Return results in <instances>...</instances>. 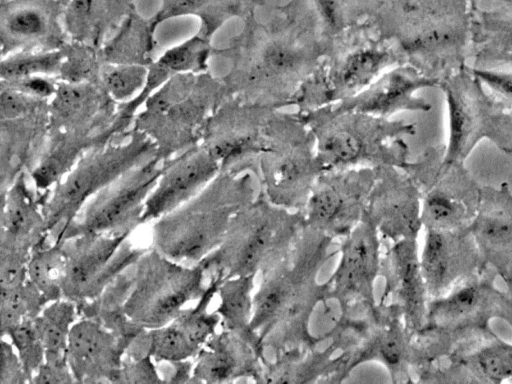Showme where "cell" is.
Returning <instances> with one entry per match:
<instances>
[{
	"label": "cell",
	"mask_w": 512,
	"mask_h": 384,
	"mask_svg": "<svg viewBox=\"0 0 512 384\" xmlns=\"http://www.w3.org/2000/svg\"><path fill=\"white\" fill-rule=\"evenodd\" d=\"M334 240L305 224L289 249L259 273L251 329L269 362L316 346L310 324L328 293L327 282L319 283L317 277Z\"/></svg>",
	"instance_id": "6da1fadb"
},
{
	"label": "cell",
	"mask_w": 512,
	"mask_h": 384,
	"mask_svg": "<svg viewBox=\"0 0 512 384\" xmlns=\"http://www.w3.org/2000/svg\"><path fill=\"white\" fill-rule=\"evenodd\" d=\"M496 272L487 267L445 294L429 298L426 321L413 336L415 369L448 356L460 344L492 334L501 290Z\"/></svg>",
	"instance_id": "7a4b0ae2"
},
{
	"label": "cell",
	"mask_w": 512,
	"mask_h": 384,
	"mask_svg": "<svg viewBox=\"0 0 512 384\" xmlns=\"http://www.w3.org/2000/svg\"><path fill=\"white\" fill-rule=\"evenodd\" d=\"M207 259L187 265L148 250L133 265V281L123 306L128 321L143 330L165 326L221 283Z\"/></svg>",
	"instance_id": "3957f363"
},
{
	"label": "cell",
	"mask_w": 512,
	"mask_h": 384,
	"mask_svg": "<svg viewBox=\"0 0 512 384\" xmlns=\"http://www.w3.org/2000/svg\"><path fill=\"white\" fill-rule=\"evenodd\" d=\"M304 225L303 212L268 199L252 201L234 216L222 243L207 258L222 281L257 276L289 249Z\"/></svg>",
	"instance_id": "277c9868"
},
{
	"label": "cell",
	"mask_w": 512,
	"mask_h": 384,
	"mask_svg": "<svg viewBox=\"0 0 512 384\" xmlns=\"http://www.w3.org/2000/svg\"><path fill=\"white\" fill-rule=\"evenodd\" d=\"M471 0H410L413 25L402 40L415 69L437 85L473 56Z\"/></svg>",
	"instance_id": "5b68a950"
},
{
	"label": "cell",
	"mask_w": 512,
	"mask_h": 384,
	"mask_svg": "<svg viewBox=\"0 0 512 384\" xmlns=\"http://www.w3.org/2000/svg\"><path fill=\"white\" fill-rule=\"evenodd\" d=\"M447 106L448 135L443 161L465 163L483 140L512 155V112L466 65L438 86Z\"/></svg>",
	"instance_id": "8992f818"
},
{
	"label": "cell",
	"mask_w": 512,
	"mask_h": 384,
	"mask_svg": "<svg viewBox=\"0 0 512 384\" xmlns=\"http://www.w3.org/2000/svg\"><path fill=\"white\" fill-rule=\"evenodd\" d=\"M252 200L244 195H201L156 219L153 248L178 263L194 265L222 243L234 216Z\"/></svg>",
	"instance_id": "52a82bcc"
},
{
	"label": "cell",
	"mask_w": 512,
	"mask_h": 384,
	"mask_svg": "<svg viewBox=\"0 0 512 384\" xmlns=\"http://www.w3.org/2000/svg\"><path fill=\"white\" fill-rule=\"evenodd\" d=\"M444 145L428 148L419 161L406 164L421 196V223L425 230L468 228L481 199L482 186L465 163L443 161Z\"/></svg>",
	"instance_id": "ba28073f"
},
{
	"label": "cell",
	"mask_w": 512,
	"mask_h": 384,
	"mask_svg": "<svg viewBox=\"0 0 512 384\" xmlns=\"http://www.w3.org/2000/svg\"><path fill=\"white\" fill-rule=\"evenodd\" d=\"M133 230L81 235L62 241L65 252L63 299L77 306L86 303L98 297L117 276L137 262L144 250L126 240Z\"/></svg>",
	"instance_id": "9c48e42d"
},
{
	"label": "cell",
	"mask_w": 512,
	"mask_h": 384,
	"mask_svg": "<svg viewBox=\"0 0 512 384\" xmlns=\"http://www.w3.org/2000/svg\"><path fill=\"white\" fill-rule=\"evenodd\" d=\"M382 238L366 213L342 239L339 261L328 279V296L343 313H365L376 304L375 283L380 275Z\"/></svg>",
	"instance_id": "30bf717a"
},
{
	"label": "cell",
	"mask_w": 512,
	"mask_h": 384,
	"mask_svg": "<svg viewBox=\"0 0 512 384\" xmlns=\"http://www.w3.org/2000/svg\"><path fill=\"white\" fill-rule=\"evenodd\" d=\"M414 354L413 335L401 311L379 300L354 347L340 353V375L343 381L359 365L376 361L387 369L392 382H414Z\"/></svg>",
	"instance_id": "8fae6325"
},
{
	"label": "cell",
	"mask_w": 512,
	"mask_h": 384,
	"mask_svg": "<svg viewBox=\"0 0 512 384\" xmlns=\"http://www.w3.org/2000/svg\"><path fill=\"white\" fill-rule=\"evenodd\" d=\"M161 174L154 165H149L122 183L100 192L82 209L60 242L81 235L114 233L135 228L139 225L148 194Z\"/></svg>",
	"instance_id": "7c38bea8"
},
{
	"label": "cell",
	"mask_w": 512,
	"mask_h": 384,
	"mask_svg": "<svg viewBox=\"0 0 512 384\" xmlns=\"http://www.w3.org/2000/svg\"><path fill=\"white\" fill-rule=\"evenodd\" d=\"M425 232L420 266L429 298L486 269L469 227Z\"/></svg>",
	"instance_id": "4fadbf2b"
},
{
	"label": "cell",
	"mask_w": 512,
	"mask_h": 384,
	"mask_svg": "<svg viewBox=\"0 0 512 384\" xmlns=\"http://www.w3.org/2000/svg\"><path fill=\"white\" fill-rule=\"evenodd\" d=\"M380 275L384 279V293L379 300L401 311L407 329L414 336L425 325L429 300L417 240L385 242Z\"/></svg>",
	"instance_id": "5bb4252c"
},
{
	"label": "cell",
	"mask_w": 512,
	"mask_h": 384,
	"mask_svg": "<svg viewBox=\"0 0 512 384\" xmlns=\"http://www.w3.org/2000/svg\"><path fill=\"white\" fill-rule=\"evenodd\" d=\"M131 342L96 320L81 317L69 333L67 362L76 382H119Z\"/></svg>",
	"instance_id": "9a60e30c"
},
{
	"label": "cell",
	"mask_w": 512,
	"mask_h": 384,
	"mask_svg": "<svg viewBox=\"0 0 512 384\" xmlns=\"http://www.w3.org/2000/svg\"><path fill=\"white\" fill-rule=\"evenodd\" d=\"M484 268L512 284V191L507 182L483 185L477 214L469 226Z\"/></svg>",
	"instance_id": "2e32d148"
},
{
	"label": "cell",
	"mask_w": 512,
	"mask_h": 384,
	"mask_svg": "<svg viewBox=\"0 0 512 384\" xmlns=\"http://www.w3.org/2000/svg\"><path fill=\"white\" fill-rule=\"evenodd\" d=\"M264 366L263 358L250 343L221 329L195 357L191 381L225 383L249 378L260 382Z\"/></svg>",
	"instance_id": "e0dca14e"
},
{
	"label": "cell",
	"mask_w": 512,
	"mask_h": 384,
	"mask_svg": "<svg viewBox=\"0 0 512 384\" xmlns=\"http://www.w3.org/2000/svg\"><path fill=\"white\" fill-rule=\"evenodd\" d=\"M421 196L411 178H396L368 199L366 215L382 240L416 239L422 228Z\"/></svg>",
	"instance_id": "ac0fdd59"
},
{
	"label": "cell",
	"mask_w": 512,
	"mask_h": 384,
	"mask_svg": "<svg viewBox=\"0 0 512 384\" xmlns=\"http://www.w3.org/2000/svg\"><path fill=\"white\" fill-rule=\"evenodd\" d=\"M219 163L207 152L186 157L173 165L148 196L139 224L156 220L181 206L214 177Z\"/></svg>",
	"instance_id": "d6986e66"
},
{
	"label": "cell",
	"mask_w": 512,
	"mask_h": 384,
	"mask_svg": "<svg viewBox=\"0 0 512 384\" xmlns=\"http://www.w3.org/2000/svg\"><path fill=\"white\" fill-rule=\"evenodd\" d=\"M338 183H322L310 193L305 224L335 240L345 238L363 219L368 199Z\"/></svg>",
	"instance_id": "ffe728a7"
},
{
	"label": "cell",
	"mask_w": 512,
	"mask_h": 384,
	"mask_svg": "<svg viewBox=\"0 0 512 384\" xmlns=\"http://www.w3.org/2000/svg\"><path fill=\"white\" fill-rule=\"evenodd\" d=\"M340 350L333 342L284 355L265 365L260 382H338Z\"/></svg>",
	"instance_id": "44dd1931"
},
{
	"label": "cell",
	"mask_w": 512,
	"mask_h": 384,
	"mask_svg": "<svg viewBox=\"0 0 512 384\" xmlns=\"http://www.w3.org/2000/svg\"><path fill=\"white\" fill-rule=\"evenodd\" d=\"M461 364L476 383H502L512 377V343L495 332L457 346L448 356Z\"/></svg>",
	"instance_id": "7402d4cb"
},
{
	"label": "cell",
	"mask_w": 512,
	"mask_h": 384,
	"mask_svg": "<svg viewBox=\"0 0 512 384\" xmlns=\"http://www.w3.org/2000/svg\"><path fill=\"white\" fill-rule=\"evenodd\" d=\"M474 66L487 68L512 53V2L499 3L488 9L473 7Z\"/></svg>",
	"instance_id": "603a6c76"
},
{
	"label": "cell",
	"mask_w": 512,
	"mask_h": 384,
	"mask_svg": "<svg viewBox=\"0 0 512 384\" xmlns=\"http://www.w3.org/2000/svg\"><path fill=\"white\" fill-rule=\"evenodd\" d=\"M255 278L256 275H247L223 280L217 289L219 302L215 311L220 316V327L250 343L265 364L261 341L251 329Z\"/></svg>",
	"instance_id": "cb8c5ba5"
},
{
	"label": "cell",
	"mask_w": 512,
	"mask_h": 384,
	"mask_svg": "<svg viewBox=\"0 0 512 384\" xmlns=\"http://www.w3.org/2000/svg\"><path fill=\"white\" fill-rule=\"evenodd\" d=\"M78 316L77 305L66 299L52 301L34 318L35 327L45 352V363L69 367L68 337Z\"/></svg>",
	"instance_id": "d4e9b609"
},
{
	"label": "cell",
	"mask_w": 512,
	"mask_h": 384,
	"mask_svg": "<svg viewBox=\"0 0 512 384\" xmlns=\"http://www.w3.org/2000/svg\"><path fill=\"white\" fill-rule=\"evenodd\" d=\"M64 268L65 252L62 242L42 244L30 256L27 275L49 302H52L63 299Z\"/></svg>",
	"instance_id": "484cf974"
},
{
	"label": "cell",
	"mask_w": 512,
	"mask_h": 384,
	"mask_svg": "<svg viewBox=\"0 0 512 384\" xmlns=\"http://www.w3.org/2000/svg\"><path fill=\"white\" fill-rule=\"evenodd\" d=\"M49 303L29 278L1 288L2 333L25 319L36 318Z\"/></svg>",
	"instance_id": "4316f807"
},
{
	"label": "cell",
	"mask_w": 512,
	"mask_h": 384,
	"mask_svg": "<svg viewBox=\"0 0 512 384\" xmlns=\"http://www.w3.org/2000/svg\"><path fill=\"white\" fill-rule=\"evenodd\" d=\"M3 336L8 337L20 358L29 382H32L33 377L45 362L44 348L37 333L34 319H25L10 327L2 333Z\"/></svg>",
	"instance_id": "83f0119b"
},
{
	"label": "cell",
	"mask_w": 512,
	"mask_h": 384,
	"mask_svg": "<svg viewBox=\"0 0 512 384\" xmlns=\"http://www.w3.org/2000/svg\"><path fill=\"white\" fill-rule=\"evenodd\" d=\"M361 141L348 132H338L325 139L321 146L320 162L338 166L355 161L362 154Z\"/></svg>",
	"instance_id": "f1b7e54d"
},
{
	"label": "cell",
	"mask_w": 512,
	"mask_h": 384,
	"mask_svg": "<svg viewBox=\"0 0 512 384\" xmlns=\"http://www.w3.org/2000/svg\"><path fill=\"white\" fill-rule=\"evenodd\" d=\"M387 58L379 51L367 50L351 56L343 69L342 78L348 86L363 84L380 69Z\"/></svg>",
	"instance_id": "f546056e"
},
{
	"label": "cell",
	"mask_w": 512,
	"mask_h": 384,
	"mask_svg": "<svg viewBox=\"0 0 512 384\" xmlns=\"http://www.w3.org/2000/svg\"><path fill=\"white\" fill-rule=\"evenodd\" d=\"M58 64L59 56L56 54L26 56L4 63L2 76L5 78L25 77L33 73L52 71Z\"/></svg>",
	"instance_id": "4dcf8cb0"
},
{
	"label": "cell",
	"mask_w": 512,
	"mask_h": 384,
	"mask_svg": "<svg viewBox=\"0 0 512 384\" xmlns=\"http://www.w3.org/2000/svg\"><path fill=\"white\" fill-rule=\"evenodd\" d=\"M475 75L512 112V69L477 68Z\"/></svg>",
	"instance_id": "1f68e13d"
},
{
	"label": "cell",
	"mask_w": 512,
	"mask_h": 384,
	"mask_svg": "<svg viewBox=\"0 0 512 384\" xmlns=\"http://www.w3.org/2000/svg\"><path fill=\"white\" fill-rule=\"evenodd\" d=\"M144 70L136 66L112 70L106 77L111 93L119 98L130 96L143 82Z\"/></svg>",
	"instance_id": "d6a6232c"
},
{
	"label": "cell",
	"mask_w": 512,
	"mask_h": 384,
	"mask_svg": "<svg viewBox=\"0 0 512 384\" xmlns=\"http://www.w3.org/2000/svg\"><path fill=\"white\" fill-rule=\"evenodd\" d=\"M29 382L23 365L9 340L2 339L0 384H20Z\"/></svg>",
	"instance_id": "836d02e7"
},
{
	"label": "cell",
	"mask_w": 512,
	"mask_h": 384,
	"mask_svg": "<svg viewBox=\"0 0 512 384\" xmlns=\"http://www.w3.org/2000/svg\"><path fill=\"white\" fill-rule=\"evenodd\" d=\"M8 28L18 36L32 37L43 32L44 21L37 12L23 10L10 18Z\"/></svg>",
	"instance_id": "e575fe53"
},
{
	"label": "cell",
	"mask_w": 512,
	"mask_h": 384,
	"mask_svg": "<svg viewBox=\"0 0 512 384\" xmlns=\"http://www.w3.org/2000/svg\"><path fill=\"white\" fill-rule=\"evenodd\" d=\"M76 382L69 367H56L43 363L31 383H71Z\"/></svg>",
	"instance_id": "d590c367"
},
{
	"label": "cell",
	"mask_w": 512,
	"mask_h": 384,
	"mask_svg": "<svg viewBox=\"0 0 512 384\" xmlns=\"http://www.w3.org/2000/svg\"><path fill=\"white\" fill-rule=\"evenodd\" d=\"M193 56L192 46L187 44L167 52L161 63L170 69H184L192 62Z\"/></svg>",
	"instance_id": "8d00e7d4"
},
{
	"label": "cell",
	"mask_w": 512,
	"mask_h": 384,
	"mask_svg": "<svg viewBox=\"0 0 512 384\" xmlns=\"http://www.w3.org/2000/svg\"><path fill=\"white\" fill-rule=\"evenodd\" d=\"M294 55L283 46L270 47L265 54V61L269 67L277 70L287 69L294 63Z\"/></svg>",
	"instance_id": "74e56055"
},
{
	"label": "cell",
	"mask_w": 512,
	"mask_h": 384,
	"mask_svg": "<svg viewBox=\"0 0 512 384\" xmlns=\"http://www.w3.org/2000/svg\"><path fill=\"white\" fill-rule=\"evenodd\" d=\"M497 319L505 321L512 329V284L506 285L498 300Z\"/></svg>",
	"instance_id": "f35d334b"
},
{
	"label": "cell",
	"mask_w": 512,
	"mask_h": 384,
	"mask_svg": "<svg viewBox=\"0 0 512 384\" xmlns=\"http://www.w3.org/2000/svg\"><path fill=\"white\" fill-rule=\"evenodd\" d=\"M315 3L325 22L331 27H337L340 22V15L336 1L315 0Z\"/></svg>",
	"instance_id": "ab89813d"
},
{
	"label": "cell",
	"mask_w": 512,
	"mask_h": 384,
	"mask_svg": "<svg viewBox=\"0 0 512 384\" xmlns=\"http://www.w3.org/2000/svg\"><path fill=\"white\" fill-rule=\"evenodd\" d=\"M25 85L28 89L41 96L49 94L52 89L48 82L37 78L29 80Z\"/></svg>",
	"instance_id": "60d3db41"
},
{
	"label": "cell",
	"mask_w": 512,
	"mask_h": 384,
	"mask_svg": "<svg viewBox=\"0 0 512 384\" xmlns=\"http://www.w3.org/2000/svg\"><path fill=\"white\" fill-rule=\"evenodd\" d=\"M496 63L512 65V53L500 57Z\"/></svg>",
	"instance_id": "b9f144b4"
},
{
	"label": "cell",
	"mask_w": 512,
	"mask_h": 384,
	"mask_svg": "<svg viewBox=\"0 0 512 384\" xmlns=\"http://www.w3.org/2000/svg\"><path fill=\"white\" fill-rule=\"evenodd\" d=\"M471 1H473L474 3L477 4V0H471ZM497 1H498V3H509V2H512V0H497Z\"/></svg>",
	"instance_id": "7bdbcfd3"
}]
</instances>
